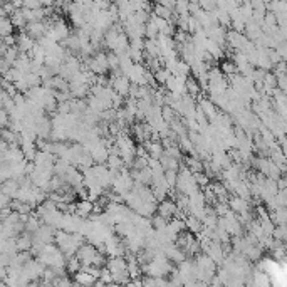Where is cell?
I'll list each match as a JSON object with an SVG mask.
<instances>
[{
	"mask_svg": "<svg viewBox=\"0 0 287 287\" xmlns=\"http://www.w3.org/2000/svg\"><path fill=\"white\" fill-rule=\"evenodd\" d=\"M88 69L91 71V73L101 76L108 74L109 71V66H108V59H106V54L104 52H96V54H93V57H88Z\"/></svg>",
	"mask_w": 287,
	"mask_h": 287,
	"instance_id": "3",
	"label": "cell"
},
{
	"mask_svg": "<svg viewBox=\"0 0 287 287\" xmlns=\"http://www.w3.org/2000/svg\"><path fill=\"white\" fill-rule=\"evenodd\" d=\"M153 76H155V81L156 83H160V84H165L166 83V79L170 78L171 76V73L166 68H163V66H161V68H158L156 71H153Z\"/></svg>",
	"mask_w": 287,
	"mask_h": 287,
	"instance_id": "27",
	"label": "cell"
},
{
	"mask_svg": "<svg viewBox=\"0 0 287 287\" xmlns=\"http://www.w3.org/2000/svg\"><path fill=\"white\" fill-rule=\"evenodd\" d=\"M56 160H57V156L54 155V153L44 151V150H37L34 160H32V163H34V166H37V168L52 170V166H54V161Z\"/></svg>",
	"mask_w": 287,
	"mask_h": 287,
	"instance_id": "5",
	"label": "cell"
},
{
	"mask_svg": "<svg viewBox=\"0 0 287 287\" xmlns=\"http://www.w3.org/2000/svg\"><path fill=\"white\" fill-rule=\"evenodd\" d=\"M198 98H200V103H198L200 109H202V111H203V114H205V116H207L208 121H212V119L218 114V109L215 108V104H213L212 101H210L208 98H202V94H200Z\"/></svg>",
	"mask_w": 287,
	"mask_h": 287,
	"instance_id": "15",
	"label": "cell"
},
{
	"mask_svg": "<svg viewBox=\"0 0 287 287\" xmlns=\"http://www.w3.org/2000/svg\"><path fill=\"white\" fill-rule=\"evenodd\" d=\"M81 269V262L76 255H71L66 259V270H68V274H74V272H78Z\"/></svg>",
	"mask_w": 287,
	"mask_h": 287,
	"instance_id": "26",
	"label": "cell"
},
{
	"mask_svg": "<svg viewBox=\"0 0 287 287\" xmlns=\"http://www.w3.org/2000/svg\"><path fill=\"white\" fill-rule=\"evenodd\" d=\"M74 282L79 285H94L96 284V277L88 272L84 269V267H81L78 272H74Z\"/></svg>",
	"mask_w": 287,
	"mask_h": 287,
	"instance_id": "16",
	"label": "cell"
},
{
	"mask_svg": "<svg viewBox=\"0 0 287 287\" xmlns=\"http://www.w3.org/2000/svg\"><path fill=\"white\" fill-rule=\"evenodd\" d=\"M151 220H150V222H151V227L153 228H156V230H160V228H163L165 225H166V223H168V220H166L165 217H161V215H155V217H153V215H151V217H150Z\"/></svg>",
	"mask_w": 287,
	"mask_h": 287,
	"instance_id": "28",
	"label": "cell"
},
{
	"mask_svg": "<svg viewBox=\"0 0 287 287\" xmlns=\"http://www.w3.org/2000/svg\"><path fill=\"white\" fill-rule=\"evenodd\" d=\"M91 158H93V161L96 165H104L109 156V148L106 146V141H104V138H101V140L98 141V145H94L93 148H91L89 151Z\"/></svg>",
	"mask_w": 287,
	"mask_h": 287,
	"instance_id": "6",
	"label": "cell"
},
{
	"mask_svg": "<svg viewBox=\"0 0 287 287\" xmlns=\"http://www.w3.org/2000/svg\"><path fill=\"white\" fill-rule=\"evenodd\" d=\"M185 84H186V76H175V74H171L165 83L168 93H173V94H178V96L186 93Z\"/></svg>",
	"mask_w": 287,
	"mask_h": 287,
	"instance_id": "8",
	"label": "cell"
},
{
	"mask_svg": "<svg viewBox=\"0 0 287 287\" xmlns=\"http://www.w3.org/2000/svg\"><path fill=\"white\" fill-rule=\"evenodd\" d=\"M99 253V250L96 248L93 243H81L79 248L76 250L74 255L78 257L79 262H81V267H84V265H93L94 264V259H96V255Z\"/></svg>",
	"mask_w": 287,
	"mask_h": 287,
	"instance_id": "2",
	"label": "cell"
},
{
	"mask_svg": "<svg viewBox=\"0 0 287 287\" xmlns=\"http://www.w3.org/2000/svg\"><path fill=\"white\" fill-rule=\"evenodd\" d=\"M253 163H255V168L259 170V173L262 176H265V178L277 180V178H280V176L284 175L280 171L279 166H277L269 156H262V158H259V160L253 161Z\"/></svg>",
	"mask_w": 287,
	"mask_h": 287,
	"instance_id": "1",
	"label": "cell"
},
{
	"mask_svg": "<svg viewBox=\"0 0 287 287\" xmlns=\"http://www.w3.org/2000/svg\"><path fill=\"white\" fill-rule=\"evenodd\" d=\"M16 46H17V49L21 51V52H26V54H29V52L34 49L36 41L32 39V37L29 36L27 32H21L19 37H16Z\"/></svg>",
	"mask_w": 287,
	"mask_h": 287,
	"instance_id": "13",
	"label": "cell"
},
{
	"mask_svg": "<svg viewBox=\"0 0 287 287\" xmlns=\"http://www.w3.org/2000/svg\"><path fill=\"white\" fill-rule=\"evenodd\" d=\"M220 71H222L225 76H232L237 73V68L232 61H225V62H222V66H220Z\"/></svg>",
	"mask_w": 287,
	"mask_h": 287,
	"instance_id": "29",
	"label": "cell"
},
{
	"mask_svg": "<svg viewBox=\"0 0 287 287\" xmlns=\"http://www.w3.org/2000/svg\"><path fill=\"white\" fill-rule=\"evenodd\" d=\"M269 217L272 218V222H274L275 225H285L287 210H285V207H277V208H274V210H270Z\"/></svg>",
	"mask_w": 287,
	"mask_h": 287,
	"instance_id": "22",
	"label": "cell"
},
{
	"mask_svg": "<svg viewBox=\"0 0 287 287\" xmlns=\"http://www.w3.org/2000/svg\"><path fill=\"white\" fill-rule=\"evenodd\" d=\"M176 176H178V170H165V180L170 185V188H175Z\"/></svg>",
	"mask_w": 287,
	"mask_h": 287,
	"instance_id": "30",
	"label": "cell"
},
{
	"mask_svg": "<svg viewBox=\"0 0 287 287\" xmlns=\"http://www.w3.org/2000/svg\"><path fill=\"white\" fill-rule=\"evenodd\" d=\"M205 51H207V54L212 57L213 61H220L223 59V56H225V47L218 46L217 42L210 41L207 37V41H205Z\"/></svg>",
	"mask_w": 287,
	"mask_h": 287,
	"instance_id": "14",
	"label": "cell"
},
{
	"mask_svg": "<svg viewBox=\"0 0 287 287\" xmlns=\"http://www.w3.org/2000/svg\"><path fill=\"white\" fill-rule=\"evenodd\" d=\"M153 14L155 16H158V17H161V19H166V21H170L171 24H173V16H175V12L171 11L170 7H166V6H163V4H155L153 6Z\"/></svg>",
	"mask_w": 287,
	"mask_h": 287,
	"instance_id": "21",
	"label": "cell"
},
{
	"mask_svg": "<svg viewBox=\"0 0 287 287\" xmlns=\"http://www.w3.org/2000/svg\"><path fill=\"white\" fill-rule=\"evenodd\" d=\"M14 34V26L11 22V19L7 16L0 17V39H4V37Z\"/></svg>",
	"mask_w": 287,
	"mask_h": 287,
	"instance_id": "25",
	"label": "cell"
},
{
	"mask_svg": "<svg viewBox=\"0 0 287 287\" xmlns=\"http://www.w3.org/2000/svg\"><path fill=\"white\" fill-rule=\"evenodd\" d=\"M227 203H228V208H230L233 213H242V212H247V210L252 208L250 200L240 198V197H237V195H230L227 200Z\"/></svg>",
	"mask_w": 287,
	"mask_h": 287,
	"instance_id": "12",
	"label": "cell"
},
{
	"mask_svg": "<svg viewBox=\"0 0 287 287\" xmlns=\"http://www.w3.org/2000/svg\"><path fill=\"white\" fill-rule=\"evenodd\" d=\"M205 34H207V37L210 41L217 42V44L222 46V47H227V31H225V27L213 26V27L207 29V31H205Z\"/></svg>",
	"mask_w": 287,
	"mask_h": 287,
	"instance_id": "11",
	"label": "cell"
},
{
	"mask_svg": "<svg viewBox=\"0 0 287 287\" xmlns=\"http://www.w3.org/2000/svg\"><path fill=\"white\" fill-rule=\"evenodd\" d=\"M93 208H94V203L91 202V200H79L78 203H76V210H74V213H78L79 217H83V218H89L91 217V213H93Z\"/></svg>",
	"mask_w": 287,
	"mask_h": 287,
	"instance_id": "18",
	"label": "cell"
},
{
	"mask_svg": "<svg viewBox=\"0 0 287 287\" xmlns=\"http://www.w3.org/2000/svg\"><path fill=\"white\" fill-rule=\"evenodd\" d=\"M160 163L161 166H163V170H178L180 168V161H176L175 158H171L170 155H166V153L163 151V155H161L160 158Z\"/></svg>",
	"mask_w": 287,
	"mask_h": 287,
	"instance_id": "23",
	"label": "cell"
},
{
	"mask_svg": "<svg viewBox=\"0 0 287 287\" xmlns=\"http://www.w3.org/2000/svg\"><path fill=\"white\" fill-rule=\"evenodd\" d=\"M17 190H19V180L17 178H9V180L0 183V191H4V193L11 198L16 197Z\"/></svg>",
	"mask_w": 287,
	"mask_h": 287,
	"instance_id": "19",
	"label": "cell"
},
{
	"mask_svg": "<svg viewBox=\"0 0 287 287\" xmlns=\"http://www.w3.org/2000/svg\"><path fill=\"white\" fill-rule=\"evenodd\" d=\"M47 26H49V22L47 21H39V22H27L26 24V32L29 36L32 37L34 41H39L41 37L46 36L47 32Z\"/></svg>",
	"mask_w": 287,
	"mask_h": 287,
	"instance_id": "9",
	"label": "cell"
},
{
	"mask_svg": "<svg viewBox=\"0 0 287 287\" xmlns=\"http://www.w3.org/2000/svg\"><path fill=\"white\" fill-rule=\"evenodd\" d=\"M198 6L203 9V11H213L215 7H217V0H198Z\"/></svg>",
	"mask_w": 287,
	"mask_h": 287,
	"instance_id": "32",
	"label": "cell"
},
{
	"mask_svg": "<svg viewBox=\"0 0 287 287\" xmlns=\"http://www.w3.org/2000/svg\"><path fill=\"white\" fill-rule=\"evenodd\" d=\"M176 212H178V207H176L175 200H171V198H165L156 203V213L161 215V217H165L166 220L175 217Z\"/></svg>",
	"mask_w": 287,
	"mask_h": 287,
	"instance_id": "10",
	"label": "cell"
},
{
	"mask_svg": "<svg viewBox=\"0 0 287 287\" xmlns=\"http://www.w3.org/2000/svg\"><path fill=\"white\" fill-rule=\"evenodd\" d=\"M54 235H56V228H52L51 225H46V223H41L37 227V230L32 233V238L34 242L39 243H51L54 242Z\"/></svg>",
	"mask_w": 287,
	"mask_h": 287,
	"instance_id": "7",
	"label": "cell"
},
{
	"mask_svg": "<svg viewBox=\"0 0 287 287\" xmlns=\"http://www.w3.org/2000/svg\"><path fill=\"white\" fill-rule=\"evenodd\" d=\"M32 242H34V238H32V233L29 232H21L19 235L16 237V247L17 250H31L32 247Z\"/></svg>",
	"mask_w": 287,
	"mask_h": 287,
	"instance_id": "17",
	"label": "cell"
},
{
	"mask_svg": "<svg viewBox=\"0 0 287 287\" xmlns=\"http://www.w3.org/2000/svg\"><path fill=\"white\" fill-rule=\"evenodd\" d=\"M9 19H11L14 29H24V27H26V24H27L26 17H24L21 9H16V11L11 14V17H9Z\"/></svg>",
	"mask_w": 287,
	"mask_h": 287,
	"instance_id": "24",
	"label": "cell"
},
{
	"mask_svg": "<svg viewBox=\"0 0 287 287\" xmlns=\"http://www.w3.org/2000/svg\"><path fill=\"white\" fill-rule=\"evenodd\" d=\"M185 220V227H186V230H188L190 233H198L200 230L203 228V223H202V220L197 218V217H193V215H186V217L183 218Z\"/></svg>",
	"mask_w": 287,
	"mask_h": 287,
	"instance_id": "20",
	"label": "cell"
},
{
	"mask_svg": "<svg viewBox=\"0 0 287 287\" xmlns=\"http://www.w3.org/2000/svg\"><path fill=\"white\" fill-rule=\"evenodd\" d=\"M44 269H46V265L41 264V262L37 260L36 257H31V259H29L26 264L22 265L24 275H26L31 282H36L37 279H41V275H42V272H44Z\"/></svg>",
	"mask_w": 287,
	"mask_h": 287,
	"instance_id": "4",
	"label": "cell"
},
{
	"mask_svg": "<svg viewBox=\"0 0 287 287\" xmlns=\"http://www.w3.org/2000/svg\"><path fill=\"white\" fill-rule=\"evenodd\" d=\"M106 59H108V66H109V69L118 71L119 57H118L116 54H114V52H109V54H106Z\"/></svg>",
	"mask_w": 287,
	"mask_h": 287,
	"instance_id": "31",
	"label": "cell"
}]
</instances>
